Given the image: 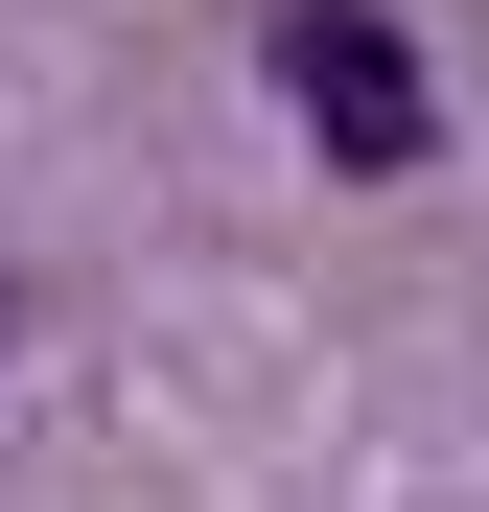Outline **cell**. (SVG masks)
<instances>
[{"label":"cell","instance_id":"6da1fadb","mask_svg":"<svg viewBox=\"0 0 489 512\" xmlns=\"http://www.w3.org/2000/svg\"><path fill=\"white\" fill-rule=\"evenodd\" d=\"M280 117H303L326 163H420V140H443V70L373 24V0H280Z\"/></svg>","mask_w":489,"mask_h":512}]
</instances>
